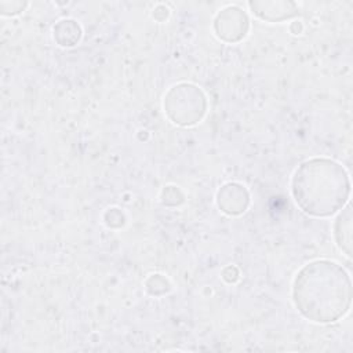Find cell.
Returning <instances> with one entry per match:
<instances>
[{
    "mask_svg": "<svg viewBox=\"0 0 353 353\" xmlns=\"http://www.w3.org/2000/svg\"><path fill=\"white\" fill-rule=\"evenodd\" d=\"M294 301L299 312L307 319L334 321L349 307V276L334 262H313L296 276Z\"/></svg>",
    "mask_w": 353,
    "mask_h": 353,
    "instance_id": "6da1fadb",
    "label": "cell"
},
{
    "mask_svg": "<svg viewBox=\"0 0 353 353\" xmlns=\"http://www.w3.org/2000/svg\"><path fill=\"white\" fill-rule=\"evenodd\" d=\"M349 178L342 165L325 159L303 163L292 179V193L307 214L324 216L343 205L349 196Z\"/></svg>",
    "mask_w": 353,
    "mask_h": 353,
    "instance_id": "7a4b0ae2",
    "label": "cell"
}]
</instances>
